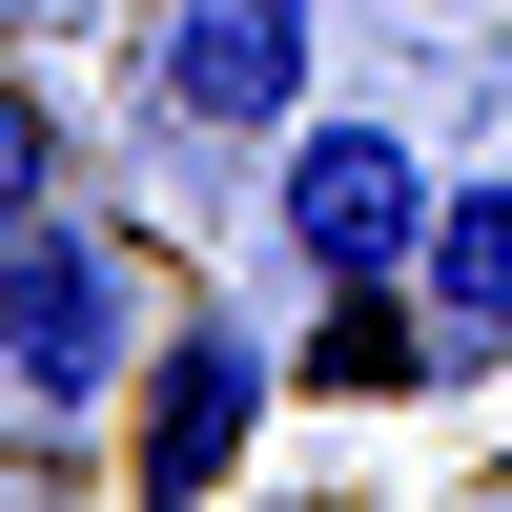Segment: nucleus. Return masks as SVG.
<instances>
[{"mask_svg":"<svg viewBox=\"0 0 512 512\" xmlns=\"http://www.w3.org/2000/svg\"><path fill=\"white\" fill-rule=\"evenodd\" d=\"M431 185H451V164L410 144L390 103H308V123L267 144V246H287L308 287H390L410 246H431Z\"/></svg>","mask_w":512,"mask_h":512,"instance_id":"obj_1","label":"nucleus"},{"mask_svg":"<svg viewBox=\"0 0 512 512\" xmlns=\"http://www.w3.org/2000/svg\"><path fill=\"white\" fill-rule=\"evenodd\" d=\"M123 369H144V267H123V226L21 205V226H0V390L21 410H123Z\"/></svg>","mask_w":512,"mask_h":512,"instance_id":"obj_2","label":"nucleus"},{"mask_svg":"<svg viewBox=\"0 0 512 512\" xmlns=\"http://www.w3.org/2000/svg\"><path fill=\"white\" fill-rule=\"evenodd\" d=\"M328 82V0H164L144 21V123L164 144H287Z\"/></svg>","mask_w":512,"mask_h":512,"instance_id":"obj_3","label":"nucleus"},{"mask_svg":"<svg viewBox=\"0 0 512 512\" xmlns=\"http://www.w3.org/2000/svg\"><path fill=\"white\" fill-rule=\"evenodd\" d=\"M246 431H267V328H226V308L144 328V369H123V492H164V512L226 492Z\"/></svg>","mask_w":512,"mask_h":512,"instance_id":"obj_4","label":"nucleus"},{"mask_svg":"<svg viewBox=\"0 0 512 512\" xmlns=\"http://www.w3.org/2000/svg\"><path fill=\"white\" fill-rule=\"evenodd\" d=\"M410 287H431V328H451V390H472V369H512V164L431 185V246H410Z\"/></svg>","mask_w":512,"mask_h":512,"instance_id":"obj_5","label":"nucleus"},{"mask_svg":"<svg viewBox=\"0 0 512 512\" xmlns=\"http://www.w3.org/2000/svg\"><path fill=\"white\" fill-rule=\"evenodd\" d=\"M21 205H62V103L0 82V226H21Z\"/></svg>","mask_w":512,"mask_h":512,"instance_id":"obj_6","label":"nucleus"}]
</instances>
